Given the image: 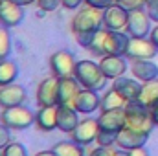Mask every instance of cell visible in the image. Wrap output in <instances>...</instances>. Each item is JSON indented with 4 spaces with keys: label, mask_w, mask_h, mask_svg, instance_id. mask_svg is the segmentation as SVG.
Here are the masks:
<instances>
[{
    "label": "cell",
    "mask_w": 158,
    "mask_h": 156,
    "mask_svg": "<svg viewBox=\"0 0 158 156\" xmlns=\"http://www.w3.org/2000/svg\"><path fill=\"white\" fill-rule=\"evenodd\" d=\"M103 28V11L92 6L81 7L72 18V33L83 48L88 50L94 35Z\"/></svg>",
    "instance_id": "1"
},
{
    "label": "cell",
    "mask_w": 158,
    "mask_h": 156,
    "mask_svg": "<svg viewBox=\"0 0 158 156\" xmlns=\"http://www.w3.org/2000/svg\"><path fill=\"white\" fill-rule=\"evenodd\" d=\"M74 77L79 81V84L83 88H88V90H94V92H99V90L107 88V81H109L107 76L103 74L99 63H94V61H88V59L77 61Z\"/></svg>",
    "instance_id": "2"
},
{
    "label": "cell",
    "mask_w": 158,
    "mask_h": 156,
    "mask_svg": "<svg viewBox=\"0 0 158 156\" xmlns=\"http://www.w3.org/2000/svg\"><path fill=\"white\" fill-rule=\"evenodd\" d=\"M125 117H127V127H131L134 130H140V132H145V134H151V130L155 127L151 110L145 109L143 105H140L138 101L127 103Z\"/></svg>",
    "instance_id": "3"
},
{
    "label": "cell",
    "mask_w": 158,
    "mask_h": 156,
    "mask_svg": "<svg viewBox=\"0 0 158 156\" xmlns=\"http://www.w3.org/2000/svg\"><path fill=\"white\" fill-rule=\"evenodd\" d=\"M0 123H4L6 127H9L13 130H24V129H28L35 123V114L30 109H26L24 105L11 107V109H2Z\"/></svg>",
    "instance_id": "4"
},
{
    "label": "cell",
    "mask_w": 158,
    "mask_h": 156,
    "mask_svg": "<svg viewBox=\"0 0 158 156\" xmlns=\"http://www.w3.org/2000/svg\"><path fill=\"white\" fill-rule=\"evenodd\" d=\"M151 22L153 20L145 9H132V11H129V20H127L125 31L131 37H149L153 31Z\"/></svg>",
    "instance_id": "5"
},
{
    "label": "cell",
    "mask_w": 158,
    "mask_h": 156,
    "mask_svg": "<svg viewBox=\"0 0 158 156\" xmlns=\"http://www.w3.org/2000/svg\"><path fill=\"white\" fill-rule=\"evenodd\" d=\"M76 57L68 50H59L50 57V68L55 77H70L76 72Z\"/></svg>",
    "instance_id": "6"
},
{
    "label": "cell",
    "mask_w": 158,
    "mask_h": 156,
    "mask_svg": "<svg viewBox=\"0 0 158 156\" xmlns=\"http://www.w3.org/2000/svg\"><path fill=\"white\" fill-rule=\"evenodd\" d=\"M156 53L158 48L153 44V40L149 37H131L125 57L131 61H140V59H155Z\"/></svg>",
    "instance_id": "7"
},
{
    "label": "cell",
    "mask_w": 158,
    "mask_h": 156,
    "mask_svg": "<svg viewBox=\"0 0 158 156\" xmlns=\"http://www.w3.org/2000/svg\"><path fill=\"white\" fill-rule=\"evenodd\" d=\"M98 134H99V123L94 117H86V119L79 121V125L70 132L72 140L79 145H83V147L94 143L98 140Z\"/></svg>",
    "instance_id": "8"
},
{
    "label": "cell",
    "mask_w": 158,
    "mask_h": 156,
    "mask_svg": "<svg viewBox=\"0 0 158 156\" xmlns=\"http://www.w3.org/2000/svg\"><path fill=\"white\" fill-rule=\"evenodd\" d=\"M24 6L13 2V0H2L0 2V24L4 28H15L24 20Z\"/></svg>",
    "instance_id": "9"
},
{
    "label": "cell",
    "mask_w": 158,
    "mask_h": 156,
    "mask_svg": "<svg viewBox=\"0 0 158 156\" xmlns=\"http://www.w3.org/2000/svg\"><path fill=\"white\" fill-rule=\"evenodd\" d=\"M59 99V77H46L40 81L37 88V105L39 107H53Z\"/></svg>",
    "instance_id": "10"
},
{
    "label": "cell",
    "mask_w": 158,
    "mask_h": 156,
    "mask_svg": "<svg viewBox=\"0 0 158 156\" xmlns=\"http://www.w3.org/2000/svg\"><path fill=\"white\" fill-rule=\"evenodd\" d=\"M129 20V11L121 7L118 2L103 11V26L112 31H125Z\"/></svg>",
    "instance_id": "11"
},
{
    "label": "cell",
    "mask_w": 158,
    "mask_h": 156,
    "mask_svg": "<svg viewBox=\"0 0 158 156\" xmlns=\"http://www.w3.org/2000/svg\"><path fill=\"white\" fill-rule=\"evenodd\" d=\"M129 42H131V35L127 31L107 30L105 42H103V51H105V55H125Z\"/></svg>",
    "instance_id": "12"
},
{
    "label": "cell",
    "mask_w": 158,
    "mask_h": 156,
    "mask_svg": "<svg viewBox=\"0 0 158 156\" xmlns=\"http://www.w3.org/2000/svg\"><path fill=\"white\" fill-rule=\"evenodd\" d=\"M28 99V92L24 86L13 83L7 86H0V107L2 109H11V107H19L24 105Z\"/></svg>",
    "instance_id": "13"
},
{
    "label": "cell",
    "mask_w": 158,
    "mask_h": 156,
    "mask_svg": "<svg viewBox=\"0 0 158 156\" xmlns=\"http://www.w3.org/2000/svg\"><path fill=\"white\" fill-rule=\"evenodd\" d=\"M149 134L145 132H140V130H134L131 127H123L118 132V140H116V145L123 151H132V149H138V147H143L145 142H147Z\"/></svg>",
    "instance_id": "14"
},
{
    "label": "cell",
    "mask_w": 158,
    "mask_h": 156,
    "mask_svg": "<svg viewBox=\"0 0 158 156\" xmlns=\"http://www.w3.org/2000/svg\"><path fill=\"white\" fill-rule=\"evenodd\" d=\"M79 86L81 84H79V81L74 76H70V77H59V99H57V105L74 107L76 97L81 92Z\"/></svg>",
    "instance_id": "15"
},
{
    "label": "cell",
    "mask_w": 158,
    "mask_h": 156,
    "mask_svg": "<svg viewBox=\"0 0 158 156\" xmlns=\"http://www.w3.org/2000/svg\"><path fill=\"white\" fill-rule=\"evenodd\" d=\"M127 57L125 55H103L99 61V66L103 70V74L107 76V79H118L121 76H125L127 72Z\"/></svg>",
    "instance_id": "16"
},
{
    "label": "cell",
    "mask_w": 158,
    "mask_h": 156,
    "mask_svg": "<svg viewBox=\"0 0 158 156\" xmlns=\"http://www.w3.org/2000/svg\"><path fill=\"white\" fill-rule=\"evenodd\" d=\"M99 129L110 130V132H119L123 127H127V117H125V109H116V110H103L98 117Z\"/></svg>",
    "instance_id": "17"
},
{
    "label": "cell",
    "mask_w": 158,
    "mask_h": 156,
    "mask_svg": "<svg viewBox=\"0 0 158 156\" xmlns=\"http://www.w3.org/2000/svg\"><path fill=\"white\" fill-rule=\"evenodd\" d=\"M74 109L79 114H92L94 110L101 109V97L98 96V92L88 90V88H81V92L76 97Z\"/></svg>",
    "instance_id": "18"
},
{
    "label": "cell",
    "mask_w": 158,
    "mask_h": 156,
    "mask_svg": "<svg viewBox=\"0 0 158 156\" xmlns=\"http://www.w3.org/2000/svg\"><path fill=\"white\" fill-rule=\"evenodd\" d=\"M142 84H143L142 81L125 77V76H121V77L112 81V88H116L129 103L138 101V96H140V92H142Z\"/></svg>",
    "instance_id": "19"
},
{
    "label": "cell",
    "mask_w": 158,
    "mask_h": 156,
    "mask_svg": "<svg viewBox=\"0 0 158 156\" xmlns=\"http://www.w3.org/2000/svg\"><path fill=\"white\" fill-rule=\"evenodd\" d=\"M131 72H132L134 79H138V81H142V83H147V81L158 79V64L155 61H151V59L132 61Z\"/></svg>",
    "instance_id": "20"
},
{
    "label": "cell",
    "mask_w": 158,
    "mask_h": 156,
    "mask_svg": "<svg viewBox=\"0 0 158 156\" xmlns=\"http://www.w3.org/2000/svg\"><path fill=\"white\" fill-rule=\"evenodd\" d=\"M77 110L74 107H66V105H57V129L63 132H72L79 125Z\"/></svg>",
    "instance_id": "21"
},
{
    "label": "cell",
    "mask_w": 158,
    "mask_h": 156,
    "mask_svg": "<svg viewBox=\"0 0 158 156\" xmlns=\"http://www.w3.org/2000/svg\"><path fill=\"white\" fill-rule=\"evenodd\" d=\"M35 125L44 132H52L57 129V105L40 107L35 114Z\"/></svg>",
    "instance_id": "22"
},
{
    "label": "cell",
    "mask_w": 158,
    "mask_h": 156,
    "mask_svg": "<svg viewBox=\"0 0 158 156\" xmlns=\"http://www.w3.org/2000/svg\"><path fill=\"white\" fill-rule=\"evenodd\" d=\"M138 103L143 105L149 110L158 107V79L147 81V83L142 84V92L138 96Z\"/></svg>",
    "instance_id": "23"
},
{
    "label": "cell",
    "mask_w": 158,
    "mask_h": 156,
    "mask_svg": "<svg viewBox=\"0 0 158 156\" xmlns=\"http://www.w3.org/2000/svg\"><path fill=\"white\" fill-rule=\"evenodd\" d=\"M127 99L119 94L116 88H109L103 96H101V112L103 110H116V109H125L127 107Z\"/></svg>",
    "instance_id": "24"
},
{
    "label": "cell",
    "mask_w": 158,
    "mask_h": 156,
    "mask_svg": "<svg viewBox=\"0 0 158 156\" xmlns=\"http://www.w3.org/2000/svg\"><path fill=\"white\" fill-rule=\"evenodd\" d=\"M19 77V66L17 63L9 61V59H4L0 61V86H7V84H13Z\"/></svg>",
    "instance_id": "25"
},
{
    "label": "cell",
    "mask_w": 158,
    "mask_h": 156,
    "mask_svg": "<svg viewBox=\"0 0 158 156\" xmlns=\"http://www.w3.org/2000/svg\"><path fill=\"white\" fill-rule=\"evenodd\" d=\"M53 153L57 156H85V149L83 145L72 142H59L53 145Z\"/></svg>",
    "instance_id": "26"
},
{
    "label": "cell",
    "mask_w": 158,
    "mask_h": 156,
    "mask_svg": "<svg viewBox=\"0 0 158 156\" xmlns=\"http://www.w3.org/2000/svg\"><path fill=\"white\" fill-rule=\"evenodd\" d=\"M105 35H107V28H105V30H99V31L94 35V39H92V42H90V46H88V51L94 53L96 57H103V55H105V51H103Z\"/></svg>",
    "instance_id": "27"
},
{
    "label": "cell",
    "mask_w": 158,
    "mask_h": 156,
    "mask_svg": "<svg viewBox=\"0 0 158 156\" xmlns=\"http://www.w3.org/2000/svg\"><path fill=\"white\" fill-rule=\"evenodd\" d=\"M11 53V35L7 28H0V61L7 59Z\"/></svg>",
    "instance_id": "28"
},
{
    "label": "cell",
    "mask_w": 158,
    "mask_h": 156,
    "mask_svg": "<svg viewBox=\"0 0 158 156\" xmlns=\"http://www.w3.org/2000/svg\"><path fill=\"white\" fill-rule=\"evenodd\" d=\"M118 140V132H110V130H103L99 129V134H98V140L96 143L99 147H112Z\"/></svg>",
    "instance_id": "29"
},
{
    "label": "cell",
    "mask_w": 158,
    "mask_h": 156,
    "mask_svg": "<svg viewBox=\"0 0 158 156\" xmlns=\"http://www.w3.org/2000/svg\"><path fill=\"white\" fill-rule=\"evenodd\" d=\"M2 156H28V151L22 143L19 142H11L7 147L2 149Z\"/></svg>",
    "instance_id": "30"
},
{
    "label": "cell",
    "mask_w": 158,
    "mask_h": 156,
    "mask_svg": "<svg viewBox=\"0 0 158 156\" xmlns=\"http://www.w3.org/2000/svg\"><path fill=\"white\" fill-rule=\"evenodd\" d=\"M118 4L127 11H132V9H143L147 6V0H118Z\"/></svg>",
    "instance_id": "31"
},
{
    "label": "cell",
    "mask_w": 158,
    "mask_h": 156,
    "mask_svg": "<svg viewBox=\"0 0 158 156\" xmlns=\"http://www.w3.org/2000/svg\"><path fill=\"white\" fill-rule=\"evenodd\" d=\"M11 143V129L6 127L4 123H0V151L4 147H7Z\"/></svg>",
    "instance_id": "32"
},
{
    "label": "cell",
    "mask_w": 158,
    "mask_h": 156,
    "mask_svg": "<svg viewBox=\"0 0 158 156\" xmlns=\"http://www.w3.org/2000/svg\"><path fill=\"white\" fill-rule=\"evenodd\" d=\"M116 2H118V0H85V4H86V6H92V7L101 9V11H105L107 7L114 6Z\"/></svg>",
    "instance_id": "33"
},
{
    "label": "cell",
    "mask_w": 158,
    "mask_h": 156,
    "mask_svg": "<svg viewBox=\"0 0 158 156\" xmlns=\"http://www.w3.org/2000/svg\"><path fill=\"white\" fill-rule=\"evenodd\" d=\"M37 6L42 11H55L59 6H63V2L61 0H37Z\"/></svg>",
    "instance_id": "34"
},
{
    "label": "cell",
    "mask_w": 158,
    "mask_h": 156,
    "mask_svg": "<svg viewBox=\"0 0 158 156\" xmlns=\"http://www.w3.org/2000/svg\"><path fill=\"white\" fill-rule=\"evenodd\" d=\"M145 11L149 13V17H151L153 22H158V0H147Z\"/></svg>",
    "instance_id": "35"
},
{
    "label": "cell",
    "mask_w": 158,
    "mask_h": 156,
    "mask_svg": "<svg viewBox=\"0 0 158 156\" xmlns=\"http://www.w3.org/2000/svg\"><path fill=\"white\" fill-rule=\"evenodd\" d=\"M90 156H118V153L110 147H98L90 153Z\"/></svg>",
    "instance_id": "36"
},
{
    "label": "cell",
    "mask_w": 158,
    "mask_h": 156,
    "mask_svg": "<svg viewBox=\"0 0 158 156\" xmlns=\"http://www.w3.org/2000/svg\"><path fill=\"white\" fill-rule=\"evenodd\" d=\"M61 2H63V7L64 9H77L85 0H61Z\"/></svg>",
    "instance_id": "37"
},
{
    "label": "cell",
    "mask_w": 158,
    "mask_h": 156,
    "mask_svg": "<svg viewBox=\"0 0 158 156\" xmlns=\"http://www.w3.org/2000/svg\"><path fill=\"white\" fill-rule=\"evenodd\" d=\"M129 156H149V153L143 149V147H138V149H132V151H127Z\"/></svg>",
    "instance_id": "38"
},
{
    "label": "cell",
    "mask_w": 158,
    "mask_h": 156,
    "mask_svg": "<svg viewBox=\"0 0 158 156\" xmlns=\"http://www.w3.org/2000/svg\"><path fill=\"white\" fill-rule=\"evenodd\" d=\"M149 39L153 40V44H155V46L158 48V26H155V28H153V31H151Z\"/></svg>",
    "instance_id": "39"
},
{
    "label": "cell",
    "mask_w": 158,
    "mask_h": 156,
    "mask_svg": "<svg viewBox=\"0 0 158 156\" xmlns=\"http://www.w3.org/2000/svg\"><path fill=\"white\" fill-rule=\"evenodd\" d=\"M151 116H153V121H155V125L158 127V107H155V109L151 110Z\"/></svg>",
    "instance_id": "40"
},
{
    "label": "cell",
    "mask_w": 158,
    "mask_h": 156,
    "mask_svg": "<svg viewBox=\"0 0 158 156\" xmlns=\"http://www.w3.org/2000/svg\"><path fill=\"white\" fill-rule=\"evenodd\" d=\"M13 2H17V4H20V6H30V4H33V2H37V0H13Z\"/></svg>",
    "instance_id": "41"
},
{
    "label": "cell",
    "mask_w": 158,
    "mask_h": 156,
    "mask_svg": "<svg viewBox=\"0 0 158 156\" xmlns=\"http://www.w3.org/2000/svg\"><path fill=\"white\" fill-rule=\"evenodd\" d=\"M35 156H57V154H55L53 149H52V151H40V153H37Z\"/></svg>",
    "instance_id": "42"
},
{
    "label": "cell",
    "mask_w": 158,
    "mask_h": 156,
    "mask_svg": "<svg viewBox=\"0 0 158 156\" xmlns=\"http://www.w3.org/2000/svg\"><path fill=\"white\" fill-rule=\"evenodd\" d=\"M116 153H118V156H129V153H127V151H123V149H118Z\"/></svg>",
    "instance_id": "43"
},
{
    "label": "cell",
    "mask_w": 158,
    "mask_h": 156,
    "mask_svg": "<svg viewBox=\"0 0 158 156\" xmlns=\"http://www.w3.org/2000/svg\"><path fill=\"white\" fill-rule=\"evenodd\" d=\"M0 156H2V153H0Z\"/></svg>",
    "instance_id": "44"
},
{
    "label": "cell",
    "mask_w": 158,
    "mask_h": 156,
    "mask_svg": "<svg viewBox=\"0 0 158 156\" xmlns=\"http://www.w3.org/2000/svg\"><path fill=\"white\" fill-rule=\"evenodd\" d=\"M0 2H2V0H0Z\"/></svg>",
    "instance_id": "45"
}]
</instances>
